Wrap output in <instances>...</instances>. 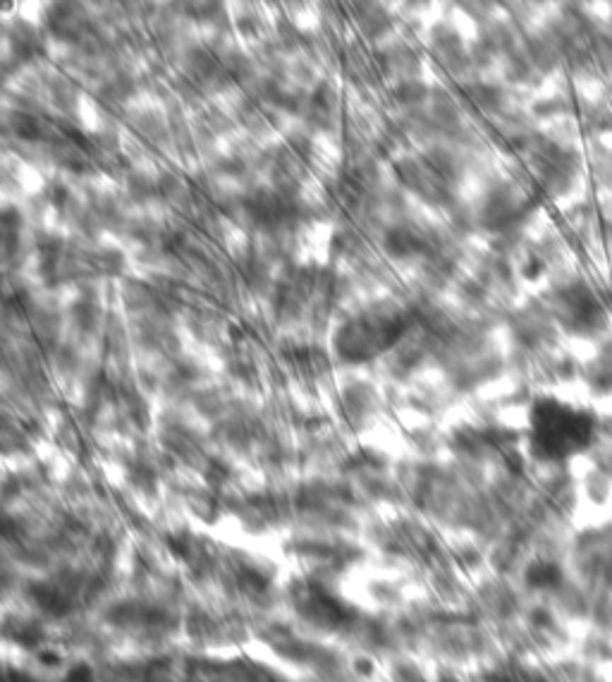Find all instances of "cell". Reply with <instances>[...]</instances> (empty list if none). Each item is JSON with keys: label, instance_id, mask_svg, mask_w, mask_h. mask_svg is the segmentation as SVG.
<instances>
[{"label": "cell", "instance_id": "6da1fadb", "mask_svg": "<svg viewBox=\"0 0 612 682\" xmlns=\"http://www.w3.org/2000/svg\"><path fill=\"white\" fill-rule=\"evenodd\" d=\"M591 436L589 419L558 400H536L531 409V441L545 457H562L586 443Z\"/></svg>", "mask_w": 612, "mask_h": 682}, {"label": "cell", "instance_id": "7a4b0ae2", "mask_svg": "<svg viewBox=\"0 0 612 682\" xmlns=\"http://www.w3.org/2000/svg\"><path fill=\"white\" fill-rule=\"evenodd\" d=\"M402 333H405V317L397 309L374 307L347 321L337 345L347 359L366 362L395 345Z\"/></svg>", "mask_w": 612, "mask_h": 682}, {"label": "cell", "instance_id": "3957f363", "mask_svg": "<svg viewBox=\"0 0 612 682\" xmlns=\"http://www.w3.org/2000/svg\"><path fill=\"white\" fill-rule=\"evenodd\" d=\"M67 682H93V675H91V671H89V666L72 668V673H69Z\"/></svg>", "mask_w": 612, "mask_h": 682}]
</instances>
